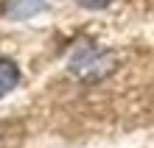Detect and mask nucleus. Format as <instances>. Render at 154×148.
<instances>
[{
	"instance_id": "f257e3e1",
	"label": "nucleus",
	"mask_w": 154,
	"mask_h": 148,
	"mask_svg": "<svg viewBox=\"0 0 154 148\" xmlns=\"http://www.w3.org/2000/svg\"><path fill=\"white\" fill-rule=\"evenodd\" d=\"M104 62H112V59L104 56V53L95 50V48H84V50H79L76 56L70 59V73H76V76H81V78H101V76L115 70V67H109V64L104 67Z\"/></svg>"
},
{
	"instance_id": "f03ea898",
	"label": "nucleus",
	"mask_w": 154,
	"mask_h": 148,
	"mask_svg": "<svg viewBox=\"0 0 154 148\" xmlns=\"http://www.w3.org/2000/svg\"><path fill=\"white\" fill-rule=\"evenodd\" d=\"M25 140V128L20 120H0V148H20Z\"/></svg>"
},
{
	"instance_id": "7ed1b4c3",
	"label": "nucleus",
	"mask_w": 154,
	"mask_h": 148,
	"mask_svg": "<svg viewBox=\"0 0 154 148\" xmlns=\"http://www.w3.org/2000/svg\"><path fill=\"white\" fill-rule=\"evenodd\" d=\"M17 84H20V70L11 59H0V98L8 95Z\"/></svg>"
},
{
	"instance_id": "20e7f679",
	"label": "nucleus",
	"mask_w": 154,
	"mask_h": 148,
	"mask_svg": "<svg viewBox=\"0 0 154 148\" xmlns=\"http://www.w3.org/2000/svg\"><path fill=\"white\" fill-rule=\"evenodd\" d=\"M112 0H79V6H84V8H93V11H98V8H104V6H109Z\"/></svg>"
}]
</instances>
